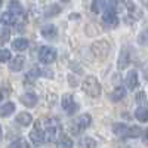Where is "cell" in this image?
<instances>
[{"mask_svg": "<svg viewBox=\"0 0 148 148\" xmlns=\"http://www.w3.org/2000/svg\"><path fill=\"white\" fill-rule=\"evenodd\" d=\"M82 88L90 98H98L101 95V84H99V82L96 80V77H93V76H88V77H86L83 80Z\"/></svg>", "mask_w": 148, "mask_h": 148, "instance_id": "1", "label": "cell"}, {"mask_svg": "<svg viewBox=\"0 0 148 148\" xmlns=\"http://www.w3.org/2000/svg\"><path fill=\"white\" fill-rule=\"evenodd\" d=\"M90 51L98 59H105L108 56L110 51H111V46L107 40H96V42L92 43Z\"/></svg>", "mask_w": 148, "mask_h": 148, "instance_id": "2", "label": "cell"}, {"mask_svg": "<svg viewBox=\"0 0 148 148\" xmlns=\"http://www.w3.org/2000/svg\"><path fill=\"white\" fill-rule=\"evenodd\" d=\"M61 136V126L56 120H49L46 125V130H45V138L46 141L55 142L58 141V138Z\"/></svg>", "mask_w": 148, "mask_h": 148, "instance_id": "3", "label": "cell"}, {"mask_svg": "<svg viewBox=\"0 0 148 148\" xmlns=\"http://www.w3.org/2000/svg\"><path fill=\"white\" fill-rule=\"evenodd\" d=\"M90 121H92V117H90L89 114H82V116L77 117L76 121H74V125L71 126V130L74 132V135H77V133H80L82 130L88 129V127L90 126Z\"/></svg>", "mask_w": 148, "mask_h": 148, "instance_id": "4", "label": "cell"}, {"mask_svg": "<svg viewBox=\"0 0 148 148\" xmlns=\"http://www.w3.org/2000/svg\"><path fill=\"white\" fill-rule=\"evenodd\" d=\"M39 59H40V62H43V64H52L53 61L56 59V51L53 47L43 46L39 51Z\"/></svg>", "mask_w": 148, "mask_h": 148, "instance_id": "5", "label": "cell"}, {"mask_svg": "<svg viewBox=\"0 0 148 148\" xmlns=\"http://www.w3.org/2000/svg\"><path fill=\"white\" fill-rule=\"evenodd\" d=\"M102 22L108 28H116L119 25V18L116 15V9H105L102 15Z\"/></svg>", "mask_w": 148, "mask_h": 148, "instance_id": "6", "label": "cell"}, {"mask_svg": "<svg viewBox=\"0 0 148 148\" xmlns=\"http://www.w3.org/2000/svg\"><path fill=\"white\" fill-rule=\"evenodd\" d=\"M30 139H31V141H33V144H34V145H37V147H40V145L46 141V138H45V130L40 127L39 123H36L34 129L30 132Z\"/></svg>", "mask_w": 148, "mask_h": 148, "instance_id": "7", "label": "cell"}, {"mask_svg": "<svg viewBox=\"0 0 148 148\" xmlns=\"http://www.w3.org/2000/svg\"><path fill=\"white\" fill-rule=\"evenodd\" d=\"M61 105H62V108L67 111L68 114L76 113V110H77V105L74 104V99H73V95H70V93H65L62 96V99H61Z\"/></svg>", "mask_w": 148, "mask_h": 148, "instance_id": "8", "label": "cell"}, {"mask_svg": "<svg viewBox=\"0 0 148 148\" xmlns=\"http://www.w3.org/2000/svg\"><path fill=\"white\" fill-rule=\"evenodd\" d=\"M130 62V53L127 51V47H123L120 51V55H119V61H117V67L119 70H125Z\"/></svg>", "mask_w": 148, "mask_h": 148, "instance_id": "9", "label": "cell"}, {"mask_svg": "<svg viewBox=\"0 0 148 148\" xmlns=\"http://www.w3.org/2000/svg\"><path fill=\"white\" fill-rule=\"evenodd\" d=\"M139 80H138V73L136 71H130L127 74V77H126V86H127V89L133 90V89H136V86H138Z\"/></svg>", "mask_w": 148, "mask_h": 148, "instance_id": "10", "label": "cell"}, {"mask_svg": "<svg viewBox=\"0 0 148 148\" xmlns=\"http://www.w3.org/2000/svg\"><path fill=\"white\" fill-rule=\"evenodd\" d=\"M24 64H25V58L24 56H16L14 58V61L12 62H9V70L10 71H21L24 68Z\"/></svg>", "mask_w": 148, "mask_h": 148, "instance_id": "11", "label": "cell"}, {"mask_svg": "<svg viewBox=\"0 0 148 148\" xmlns=\"http://www.w3.org/2000/svg\"><path fill=\"white\" fill-rule=\"evenodd\" d=\"M15 121L18 123L19 126H30L31 121H33V117H31L30 113H25V111H24V113H19V114L16 116Z\"/></svg>", "mask_w": 148, "mask_h": 148, "instance_id": "12", "label": "cell"}, {"mask_svg": "<svg viewBox=\"0 0 148 148\" xmlns=\"http://www.w3.org/2000/svg\"><path fill=\"white\" fill-rule=\"evenodd\" d=\"M56 34H58V31H56V27L55 25H52V24H49V25H45L43 28H42V36L45 37V39H55L56 37Z\"/></svg>", "mask_w": 148, "mask_h": 148, "instance_id": "13", "label": "cell"}, {"mask_svg": "<svg viewBox=\"0 0 148 148\" xmlns=\"http://www.w3.org/2000/svg\"><path fill=\"white\" fill-rule=\"evenodd\" d=\"M125 96H126V89L123 88V86H117V88H116L113 92H111V95H110L111 101H114V102H117V101H121Z\"/></svg>", "mask_w": 148, "mask_h": 148, "instance_id": "14", "label": "cell"}, {"mask_svg": "<svg viewBox=\"0 0 148 148\" xmlns=\"http://www.w3.org/2000/svg\"><path fill=\"white\" fill-rule=\"evenodd\" d=\"M9 12L14 16H19L24 14V8L21 6V3L18 2V0H12V2L9 3Z\"/></svg>", "mask_w": 148, "mask_h": 148, "instance_id": "15", "label": "cell"}, {"mask_svg": "<svg viewBox=\"0 0 148 148\" xmlns=\"http://www.w3.org/2000/svg\"><path fill=\"white\" fill-rule=\"evenodd\" d=\"M21 102L25 105V107H34L37 104V96L34 93H25V95H22L21 96Z\"/></svg>", "mask_w": 148, "mask_h": 148, "instance_id": "16", "label": "cell"}, {"mask_svg": "<svg viewBox=\"0 0 148 148\" xmlns=\"http://www.w3.org/2000/svg\"><path fill=\"white\" fill-rule=\"evenodd\" d=\"M12 47H14L15 51H18V52H22V51H25V49L28 47V40L27 39H22V37L15 39L14 43H12Z\"/></svg>", "mask_w": 148, "mask_h": 148, "instance_id": "17", "label": "cell"}, {"mask_svg": "<svg viewBox=\"0 0 148 148\" xmlns=\"http://www.w3.org/2000/svg\"><path fill=\"white\" fill-rule=\"evenodd\" d=\"M0 22H2L3 25H14L16 22V16H14L10 12H3V14L0 15Z\"/></svg>", "mask_w": 148, "mask_h": 148, "instance_id": "18", "label": "cell"}, {"mask_svg": "<svg viewBox=\"0 0 148 148\" xmlns=\"http://www.w3.org/2000/svg\"><path fill=\"white\" fill-rule=\"evenodd\" d=\"M15 111V104L14 102H6L0 107V117H8Z\"/></svg>", "mask_w": 148, "mask_h": 148, "instance_id": "19", "label": "cell"}, {"mask_svg": "<svg viewBox=\"0 0 148 148\" xmlns=\"http://www.w3.org/2000/svg\"><path fill=\"white\" fill-rule=\"evenodd\" d=\"M40 73H42L40 68H33V70H30V71L25 74V83H34L37 79H39Z\"/></svg>", "mask_w": 148, "mask_h": 148, "instance_id": "20", "label": "cell"}, {"mask_svg": "<svg viewBox=\"0 0 148 148\" xmlns=\"http://www.w3.org/2000/svg\"><path fill=\"white\" fill-rule=\"evenodd\" d=\"M135 117H136L139 121H148V108L147 107H139L135 111Z\"/></svg>", "mask_w": 148, "mask_h": 148, "instance_id": "21", "label": "cell"}, {"mask_svg": "<svg viewBox=\"0 0 148 148\" xmlns=\"http://www.w3.org/2000/svg\"><path fill=\"white\" fill-rule=\"evenodd\" d=\"M79 147H80V148H95V147H96V141H95L93 138L84 136V138H82V139H80Z\"/></svg>", "mask_w": 148, "mask_h": 148, "instance_id": "22", "label": "cell"}, {"mask_svg": "<svg viewBox=\"0 0 148 148\" xmlns=\"http://www.w3.org/2000/svg\"><path fill=\"white\" fill-rule=\"evenodd\" d=\"M113 132L117 135V136H126V132H127V126L125 123H116L113 126Z\"/></svg>", "mask_w": 148, "mask_h": 148, "instance_id": "23", "label": "cell"}, {"mask_svg": "<svg viewBox=\"0 0 148 148\" xmlns=\"http://www.w3.org/2000/svg\"><path fill=\"white\" fill-rule=\"evenodd\" d=\"M142 135V129L139 126H132V127H127V132H126V136L129 138H138Z\"/></svg>", "mask_w": 148, "mask_h": 148, "instance_id": "24", "label": "cell"}, {"mask_svg": "<svg viewBox=\"0 0 148 148\" xmlns=\"http://www.w3.org/2000/svg\"><path fill=\"white\" fill-rule=\"evenodd\" d=\"M9 37H10L9 28H6V27H2V28H0V46H3L5 43H8Z\"/></svg>", "mask_w": 148, "mask_h": 148, "instance_id": "25", "label": "cell"}, {"mask_svg": "<svg viewBox=\"0 0 148 148\" xmlns=\"http://www.w3.org/2000/svg\"><path fill=\"white\" fill-rule=\"evenodd\" d=\"M8 148H30V145H28V142L24 139V138H18L16 141H14Z\"/></svg>", "mask_w": 148, "mask_h": 148, "instance_id": "26", "label": "cell"}, {"mask_svg": "<svg viewBox=\"0 0 148 148\" xmlns=\"http://www.w3.org/2000/svg\"><path fill=\"white\" fill-rule=\"evenodd\" d=\"M59 12H61V8H59L58 5H51L49 8H46L45 15H46V16H56Z\"/></svg>", "mask_w": 148, "mask_h": 148, "instance_id": "27", "label": "cell"}, {"mask_svg": "<svg viewBox=\"0 0 148 148\" xmlns=\"http://www.w3.org/2000/svg\"><path fill=\"white\" fill-rule=\"evenodd\" d=\"M102 6H105L102 0H93V2H92V12H93V14H99Z\"/></svg>", "mask_w": 148, "mask_h": 148, "instance_id": "28", "label": "cell"}, {"mask_svg": "<svg viewBox=\"0 0 148 148\" xmlns=\"http://www.w3.org/2000/svg\"><path fill=\"white\" fill-rule=\"evenodd\" d=\"M135 101H136L141 107H145V104H147V96H145V93H144V92H138L136 95H135Z\"/></svg>", "mask_w": 148, "mask_h": 148, "instance_id": "29", "label": "cell"}, {"mask_svg": "<svg viewBox=\"0 0 148 148\" xmlns=\"http://www.w3.org/2000/svg\"><path fill=\"white\" fill-rule=\"evenodd\" d=\"M10 52L8 51V49H0V62H8V61L10 59Z\"/></svg>", "mask_w": 148, "mask_h": 148, "instance_id": "30", "label": "cell"}, {"mask_svg": "<svg viewBox=\"0 0 148 148\" xmlns=\"http://www.w3.org/2000/svg\"><path fill=\"white\" fill-rule=\"evenodd\" d=\"M59 148H73V141L67 136H64L59 142Z\"/></svg>", "mask_w": 148, "mask_h": 148, "instance_id": "31", "label": "cell"}, {"mask_svg": "<svg viewBox=\"0 0 148 148\" xmlns=\"http://www.w3.org/2000/svg\"><path fill=\"white\" fill-rule=\"evenodd\" d=\"M138 42H139V45H144V46L148 45V30H147V31H142V33L139 34Z\"/></svg>", "mask_w": 148, "mask_h": 148, "instance_id": "32", "label": "cell"}, {"mask_svg": "<svg viewBox=\"0 0 148 148\" xmlns=\"http://www.w3.org/2000/svg\"><path fill=\"white\" fill-rule=\"evenodd\" d=\"M144 142L148 144V129H145V132H144Z\"/></svg>", "mask_w": 148, "mask_h": 148, "instance_id": "33", "label": "cell"}, {"mask_svg": "<svg viewBox=\"0 0 148 148\" xmlns=\"http://www.w3.org/2000/svg\"><path fill=\"white\" fill-rule=\"evenodd\" d=\"M68 80H70V83H71V84H77V80L74 79V77H71V76L68 77Z\"/></svg>", "mask_w": 148, "mask_h": 148, "instance_id": "34", "label": "cell"}, {"mask_svg": "<svg viewBox=\"0 0 148 148\" xmlns=\"http://www.w3.org/2000/svg\"><path fill=\"white\" fill-rule=\"evenodd\" d=\"M144 76H145V80L148 82V67L145 68V71H144Z\"/></svg>", "mask_w": 148, "mask_h": 148, "instance_id": "35", "label": "cell"}, {"mask_svg": "<svg viewBox=\"0 0 148 148\" xmlns=\"http://www.w3.org/2000/svg\"><path fill=\"white\" fill-rule=\"evenodd\" d=\"M3 138V130H2V126H0V139Z\"/></svg>", "mask_w": 148, "mask_h": 148, "instance_id": "36", "label": "cell"}, {"mask_svg": "<svg viewBox=\"0 0 148 148\" xmlns=\"http://www.w3.org/2000/svg\"><path fill=\"white\" fill-rule=\"evenodd\" d=\"M144 2H145V6L148 8V0H144Z\"/></svg>", "mask_w": 148, "mask_h": 148, "instance_id": "37", "label": "cell"}, {"mask_svg": "<svg viewBox=\"0 0 148 148\" xmlns=\"http://www.w3.org/2000/svg\"><path fill=\"white\" fill-rule=\"evenodd\" d=\"M61 2H62V3H67V2H70V0H61Z\"/></svg>", "mask_w": 148, "mask_h": 148, "instance_id": "38", "label": "cell"}]
</instances>
